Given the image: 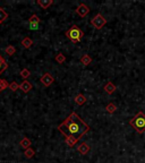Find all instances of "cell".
<instances>
[{
	"label": "cell",
	"mask_w": 145,
	"mask_h": 163,
	"mask_svg": "<svg viewBox=\"0 0 145 163\" xmlns=\"http://www.w3.org/2000/svg\"><path fill=\"white\" fill-rule=\"evenodd\" d=\"M90 8L86 6L85 4H79V6L77 7L76 9V13H77V15L79 17H85L86 15H89L90 14Z\"/></svg>",
	"instance_id": "obj_7"
},
{
	"label": "cell",
	"mask_w": 145,
	"mask_h": 163,
	"mask_svg": "<svg viewBox=\"0 0 145 163\" xmlns=\"http://www.w3.org/2000/svg\"><path fill=\"white\" fill-rule=\"evenodd\" d=\"M103 89L107 93H108V94H112V93L116 91V85L113 84V83H112V82H108V83L104 85Z\"/></svg>",
	"instance_id": "obj_11"
},
{
	"label": "cell",
	"mask_w": 145,
	"mask_h": 163,
	"mask_svg": "<svg viewBox=\"0 0 145 163\" xmlns=\"http://www.w3.org/2000/svg\"><path fill=\"white\" fill-rule=\"evenodd\" d=\"M90 23H91V25L93 26V27H95L97 30H101V28L104 27V25L107 24V19L104 18L101 14H97L93 18H91V22Z\"/></svg>",
	"instance_id": "obj_4"
},
{
	"label": "cell",
	"mask_w": 145,
	"mask_h": 163,
	"mask_svg": "<svg viewBox=\"0 0 145 163\" xmlns=\"http://www.w3.org/2000/svg\"><path fill=\"white\" fill-rule=\"evenodd\" d=\"M19 145H21V147H22V148H24V150H27V148L31 147V141L27 137H24L22 141L19 142Z\"/></svg>",
	"instance_id": "obj_15"
},
{
	"label": "cell",
	"mask_w": 145,
	"mask_h": 163,
	"mask_svg": "<svg viewBox=\"0 0 145 163\" xmlns=\"http://www.w3.org/2000/svg\"><path fill=\"white\" fill-rule=\"evenodd\" d=\"M36 4L42 8V9H48L52 4L53 0H36Z\"/></svg>",
	"instance_id": "obj_10"
},
{
	"label": "cell",
	"mask_w": 145,
	"mask_h": 163,
	"mask_svg": "<svg viewBox=\"0 0 145 163\" xmlns=\"http://www.w3.org/2000/svg\"><path fill=\"white\" fill-rule=\"evenodd\" d=\"M65 142H66V144H67L68 147H74L75 145L77 144L78 139L77 138L73 137V136H68V137L65 138Z\"/></svg>",
	"instance_id": "obj_12"
},
{
	"label": "cell",
	"mask_w": 145,
	"mask_h": 163,
	"mask_svg": "<svg viewBox=\"0 0 145 163\" xmlns=\"http://www.w3.org/2000/svg\"><path fill=\"white\" fill-rule=\"evenodd\" d=\"M40 23H41V19L37 17V15L33 14V15L29 18V21H27V24H29V30L37 31L39 28H40Z\"/></svg>",
	"instance_id": "obj_5"
},
{
	"label": "cell",
	"mask_w": 145,
	"mask_h": 163,
	"mask_svg": "<svg viewBox=\"0 0 145 163\" xmlns=\"http://www.w3.org/2000/svg\"><path fill=\"white\" fill-rule=\"evenodd\" d=\"M32 87H33V85H32V83L31 82H29L27 79L24 82H22V84L19 85V89L21 91H23L24 93H29L32 89Z\"/></svg>",
	"instance_id": "obj_9"
},
{
	"label": "cell",
	"mask_w": 145,
	"mask_h": 163,
	"mask_svg": "<svg viewBox=\"0 0 145 163\" xmlns=\"http://www.w3.org/2000/svg\"><path fill=\"white\" fill-rule=\"evenodd\" d=\"M129 126H132L137 133L142 134L145 131V115L142 111L137 112L129 120Z\"/></svg>",
	"instance_id": "obj_2"
},
{
	"label": "cell",
	"mask_w": 145,
	"mask_h": 163,
	"mask_svg": "<svg viewBox=\"0 0 145 163\" xmlns=\"http://www.w3.org/2000/svg\"><path fill=\"white\" fill-rule=\"evenodd\" d=\"M5 52L7 53L8 56H13V55H15L16 53V48L14 45H8V47H6V49H5Z\"/></svg>",
	"instance_id": "obj_19"
},
{
	"label": "cell",
	"mask_w": 145,
	"mask_h": 163,
	"mask_svg": "<svg viewBox=\"0 0 145 163\" xmlns=\"http://www.w3.org/2000/svg\"><path fill=\"white\" fill-rule=\"evenodd\" d=\"M77 151L79 152V154H82V155H86V154L91 151V146H90L86 142H83L81 145H78Z\"/></svg>",
	"instance_id": "obj_8"
},
{
	"label": "cell",
	"mask_w": 145,
	"mask_h": 163,
	"mask_svg": "<svg viewBox=\"0 0 145 163\" xmlns=\"http://www.w3.org/2000/svg\"><path fill=\"white\" fill-rule=\"evenodd\" d=\"M8 18V13L2 7H0V24Z\"/></svg>",
	"instance_id": "obj_18"
},
{
	"label": "cell",
	"mask_w": 145,
	"mask_h": 163,
	"mask_svg": "<svg viewBox=\"0 0 145 163\" xmlns=\"http://www.w3.org/2000/svg\"><path fill=\"white\" fill-rule=\"evenodd\" d=\"M19 89V85L16 83V82H13V83H10L9 84V89L10 91H13V92H15V91H17V89Z\"/></svg>",
	"instance_id": "obj_25"
},
{
	"label": "cell",
	"mask_w": 145,
	"mask_h": 163,
	"mask_svg": "<svg viewBox=\"0 0 145 163\" xmlns=\"http://www.w3.org/2000/svg\"><path fill=\"white\" fill-rule=\"evenodd\" d=\"M58 130L65 137L73 136L79 141L90 130V126L85 121H83L76 112H71L58 126Z\"/></svg>",
	"instance_id": "obj_1"
},
{
	"label": "cell",
	"mask_w": 145,
	"mask_h": 163,
	"mask_svg": "<svg viewBox=\"0 0 145 163\" xmlns=\"http://www.w3.org/2000/svg\"><path fill=\"white\" fill-rule=\"evenodd\" d=\"M9 89V83L6 79H0V92Z\"/></svg>",
	"instance_id": "obj_20"
},
{
	"label": "cell",
	"mask_w": 145,
	"mask_h": 163,
	"mask_svg": "<svg viewBox=\"0 0 145 163\" xmlns=\"http://www.w3.org/2000/svg\"><path fill=\"white\" fill-rule=\"evenodd\" d=\"M65 35H66L73 43H78V42H81V41L83 40L84 33H83V31L81 30L77 25H73L69 30L66 31Z\"/></svg>",
	"instance_id": "obj_3"
},
{
	"label": "cell",
	"mask_w": 145,
	"mask_h": 163,
	"mask_svg": "<svg viewBox=\"0 0 145 163\" xmlns=\"http://www.w3.org/2000/svg\"><path fill=\"white\" fill-rule=\"evenodd\" d=\"M55 60H56L58 63H63L65 61H66V57L63 56V53H59V55H57V56H56Z\"/></svg>",
	"instance_id": "obj_24"
},
{
	"label": "cell",
	"mask_w": 145,
	"mask_h": 163,
	"mask_svg": "<svg viewBox=\"0 0 145 163\" xmlns=\"http://www.w3.org/2000/svg\"><path fill=\"white\" fill-rule=\"evenodd\" d=\"M40 81H41V83L45 86V87H49V86L51 85L52 83L55 82V78H53L52 75L49 74V73H44V74L41 76Z\"/></svg>",
	"instance_id": "obj_6"
},
{
	"label": "cell",
	"mask_w": 145,
	"mask_h": 163,
	"mask_svg": "<svg viewBox=\"0 0 145 163\" xmlns=\"http://www.w3.org/2000/svg\"><path fill=\"white\" fill-rule=\"evenodd\" d=\"M22 45L24 47L25 49H30L32 45H33V41H32V39L31 37H24L22 41Z\"/></svg>",
	"instance_id": "obj_14"
},
{
	"label": "cell",
	"mask_w": 145,
	"mask_h": 163,
	"mask_svg": "<svg viewBox=\"0 0 145 163\" xmlns=\"http://www.w3.org/2000/svg\"><path fill=\"white\" fill-rule=\"evenodd\" d=\"M21 76H22V77L26 81V79H27V78L31 76L30 70H29L27 68H24V69H22V70H21Z\"/></svg>",
	"instance_id": "obj_23"
},
{
	"label": "cell",
	"mask_w": 145,
	"mask_h": 163,
	"mask_svg": "<svg viewBox=\"0 0 145 163\" xmlns=\"http://www.w3.org/2000/svg\"><path fill=\"white\" fill-rule=\"evenodd\" d=\"M8 68V63H7V61L2 58V56L0 55V75L2 74L6 69Z\"/></svg>",
	"instance_id": "obj_16"
},
{
	"label": "cell",
	"mask_w": 145,
	"mask_h": 163,
	"mask_svg": "<svg viewBox=\"0 0 145 163\" xmlns=\"http://www.w3.org/2000/svg\"><path fill=\"white\" fill-rule=\"evenodd\" d=\"M75 102L77 105H83L84 103H86V97L84 94H77L75 97Z\"/></svg>",
	"instance_id": "obj_13"
},
{
	"label": "cell",
	"mask_w": 145,
	"mask_h": 163,
	"mask_svg": "<svg viewBox=\"0 0 145 163\" xmlns=\"http://www.w3.org/2000/svg\"><path fill=\"white\" fill-rule=\"evenodd\" d=\"M105 110H107V112H109V113H113V112L117 111V105L113 103H109V104H107Z\"/></svg>",
	"instance_id": "obj_21"
},
{
	"label": "cell",
	"mask_w": 145,
	"mask_h": 163,
	"mask_svg": "<svg viewBox=\"0 0 145 163\" xmlns=\"http://www.w3.org/2000/svg\"><path fill=\"white\" fill-rule=\"evenodd\" d=\"M24 154H25V157H27V159H32V157L34 156V154H35V152H34L33 148L30 147V148H27V150H25Z\"/></svg>",
	"instance_id": "obj_22"
},
{
	"label": "cell",
	"mask_w": 145,
	"mask_h": 163,
	"mask_svg": "<svg viewBox=\"0 0 145 163\" xmlns=\"http://www.w3.org/2000/svg\"><path fill=\"white\" fill-rule=\"evenodd\" d=\"M0 93H1V92H0Z\"/></svg>",
	"instance_id": "obj_26"
},
{
	"label": "cell",
	"mask_w": 145,
	"mask_h": 163,
	"mask_svg": "<svg viewBox=\"0 0 145 163\" xmlns=\"http://www.w3.org/2000/svg\"><path fill=\"white\" fill-rule=\"evenodd\" d=\"M81 63H82L84 66H89L90 63H92V58H91L89 55H84V56H82V58H81Z\"/></svg>",
	"instance_id": "obj_17"
}]
</instances>
